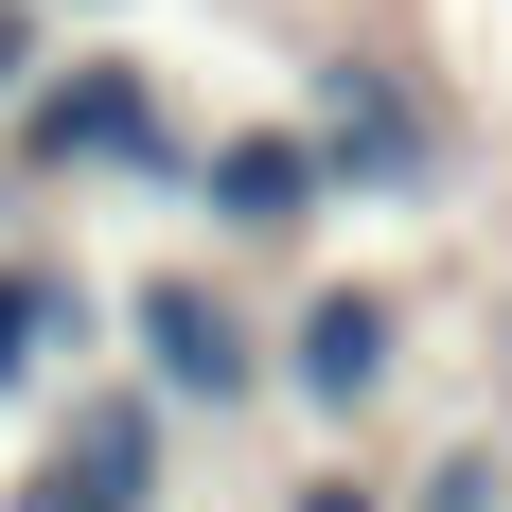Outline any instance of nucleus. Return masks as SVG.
Listing matches in <instances>:
<instances>
[{"mask_svg": "<svg viewBox=\"0 0 512 512\" xmlns=\"http://www.w3.org/2000/svg\"><path fill=\"white\" fill-rule=\"evenodd\" d=\"M301 142H318V177H336V195H424V177H442V142H424V106L389 89V71H354V53L318 71Z\"/></svg>", "mask_w": 512, "mask_h": 512, "instance_id": "5", "label": "nucleus"}, {"mask_svg": "<svg viewBox=\"0 0 512 512\" xmlns=\"http://www.w3.org/2000/svg\"><path fill=\"white\" fill-rule=\"evenodd\" d=\"M177 177H195V212L230 230V248H301L318 212H336V177H318L301 124H230V142H195Z\"/></svg>", "mask_w": 512, "mask_h": 512, "instance_id": "4", "label": "nucleus"}, {"mask_svg": "<svg viewBox=\"0 0 512 512\" xmlns=\"http://www.w3.org/2000/svg\"><path fill=\"white\" fill-rule=\"evenodd\" d=\"M36 71H53V0H0V106L36 89Z\"/></svg>", "mask_w": 512, "mask_h": 512, "instance_id": "9", "label": "nucleus"}, {"mask_svg": "<svg viewBox=\"0 0 512 512\" xmlns=\"http://www.w3.org/2000/svg\"><path fill=\"white\" fill-rule=\"evenodd\" d=\"M53 354H89V283H53V265L0 248V389H36Z\"/></svg>", "mask_w": 512, "mask_h": 512, "instance_id": "7", "label": "nucleus"}, {"mask_svg": "<svg viewBox=\"0 0 512 512\" xmlns=\"http://www.w3.org/2000/svg\"><path fill=\"white\" fill-rule=\"evenodd\" d=\"M53 477H89V495H124V512H159V460H177V407H159L142 371H106V389H71L53 407V442H36Z\"/></svg>", "mask_w": 512, "mask_h": 512, "instance_id": "6", "label": "nucleus"}, {"mask_svg": "<svg viewBox=\"0 0 512 512\" xmlns=\"http://www.w3.org/2000/svg\"><path fill=\"white\" fill-rule=\"evenodd\" d=\"M389 371H407V301H389V283H318V301L265 336V389L318 407V424H371V407H389Z\"/></svg>", "mask_w": 512, "mask_h": 512, "instance_id": "3", "label": "nucleus"}, {"mask_svg": "<svg viewBox=\"0 0 512 512\" xmlns=\"http://www.w3.org/2000/svg\"><path fill=\"white\" fill-rule=\"evenodd\" d=\"M283 512H389V477H354V460H318V477H283Z\"/></svg>", "mask_w": 512, "mask_h": 512, "instance_id": "10", "label": "nucleus"}, {"mask_svg": "<svg viewBox=\"0 0 512 512\" xmlns=\"http://www.w3.org/2000/svg\"><path fill=\"white\" fill-rule=\"evenodd\" d=\"M389 512H512V442H442V460H424Z\"/></svg>", "mask_w": 512, "mask_h": 512, "instance_id": "8", "label": "nucleus"}, {"mask_svg": "<svg viewBox=\"0 0 512 512\" xmlns=\"http://www.w3.org/2000/svg\"><path fill=\"white\" fill-rule=\"evenodd\" d=\"M124 354H142V389L177 424L265 407V336H248V301H230L212 265H142V283H124Z\"/></svg>", "mask_w": 512, "mask_h": 512, "instance_id": "2", "label": "nucleus"}, {"mask_svg": "<svg viewBox=\"0 0 512 512\" xmlns=\"http://www.w3.org/2000/svg\"><path fill=\"white\" fill-rule=\"evenodd\" d=\"M0 512H124V495H89V477H53V460H36V477H18Z\"/></svg>", "mask_w": 512, "mask_h": 512, "instance_id": "11", "label": "nucleus"}, {"mask_svg": "<svg viewBox=\"0 0 512 512\" xmlns=\"http://www.w3.org/2000/svg\"><path fill=\"white\" fill-rule=\"evenodd\" d=\"M0 142H18V177H177L195 159L142 53H53L36 89L0 106Z\"/></svg>", "mask_w": 512, "mask_h": 512, "instance_id": "1", "label": "nucleus"}]
</instances>
